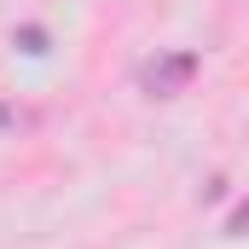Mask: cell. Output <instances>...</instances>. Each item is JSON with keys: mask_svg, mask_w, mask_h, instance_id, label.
I'll return each mask as SVG.
<instances>
[{"mask_svg": "<svg viewBox=\"0 0 249 249\" xmlns=\"http://www.w3.org/2000/svg\"><path fill=\"white\" fill-rule=\"evenodd\" d=\"M226 238H249V197L232 209V214H226Z\"/></svg>", "mask_w": 249, "mask_h": 249, "instance_id": "cell-2", "label": "cell"}, {"mask_svg": "<svg viewBox=\"0 0 249 249\" xmlns=\"http://www.w3.org/2000/svg\"><path fill=\"white\" fill-rule=\"evenodd\" d=\"M18 127H29V116L18 105H0V133H18Z\"/></svg>", "mask_w": 249, "mask_h": 249, "instance_id": "cell-3", "label": "cell"}, {"mask_svg": "<svg viewBox=\"0 0 249 249\" xmlns=\"http://www.w3.org/2000/svg\"><path fill=\"white\" fill-rule=\"evenodd\" d=\"M197 53H162V58H151L139 70V87H145V99H174V93H186L191 75H197Z\"/></svg>", "mask_w": 249, "mask_h": 249, "instance_id": "cell-1", "label": "cell"}]
</instances>
